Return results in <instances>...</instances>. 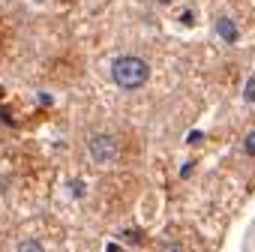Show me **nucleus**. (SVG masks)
Masks as SVG:
<instances>
[{
    "mask_svg": "<svg viewBox=\"0 0 255 252\" xmlns=\"http://www.w3.org/2000/svg\"><path fill=\"white\" fill-rule=\"evenodd\" d=\"M18 252H45V246H42L39 240L27 237V240H21V243H18Z\"/></svg>",
    "mask_w": 255,
    "mask_h": 252,
    "instance_id": "obj_4",
    "label": "nucleus"
},
{
    "mask_svg": "<svg viewBox=\"0 0 255 252\" xmlns=\"http://www.w3.org/2000/svg\"><path fill=\"white\" fill-rule=\"evenodd\" d=\"M189 174H192V162H186V165L180 168V177H189Z\"/></svg>",
    "mask_w": 255,
    "mask_h": 252,
    "instance_id": "obj_12",
    "label": "nucleus"
},
{
    "mask_svg": "<svg viewBox=\"0 0 255 252\" xmlns=\"http://www.w3.org/2000/svg\"><path fill=\"white\" fill-rule=\"evenodd\" d=\"M72 195H78V198L84 195V183H81V180H75V183H72Z\"/></svg>",
    "mask_w": 255,
    "mask_h": 252,
    "instance_id": "obj_9",
    "label": "nucleus"
},
{
    "mask_svg": "<svg viewBox=\"0 0 255 252\" xmlns=\"http://www.w3.org/2000/svg\"><path fill=\"white\" fill-rule=\"evenodd\" d=\"M87 153H90V159H93V162L108 165V162H114V159H117L120 147H117V138H114V135L99 132V135H93V138L87 141Z\"/></svg>",
    "mask_w": 255,
    "mask_h": 252,
    "instance_id": "obj_2",
    "label": "nucleus"
},
{
    "mask_svg": "<svg viewBox=\"0 0 255 252\" xmlns=\"http://www.w3.org/2000/svg\"><path fill=\"white\" fill-rule=\"evenodd\" d=\"M105 252H120V249H117L114 243H108V249H105Z\"/></svg>",
    "mask_w": 255,
    "mask_h": 252,
    "instance_id": "obj_14",
    "label": "nucleus"
},
{
    "mask_svg": "<svg viewBox=\"0 0 255 252\" xmlns=\"http://www.w3.org/2000/svg\"><path fill=\"white\" fill-rule=\"evenodd\" d=\"M33 3H45V0H33Z\"/></svg>",
    "mask_w": 255,
    "mask_h": 252,
    "instance_id": "obj_16",
    "label": "nucleus"
},
{
    "mask_svg": "<svg viewBox=\"0 0 255 252\" xmlns=\"http://www.w3.org/2000/svg\"><path fill=\"white\" fill-rule=\"evenodd\" d=\"M243 99H246V102H255V75L246 81V87H243Z\"/></svg>",
    "mask_w": 255,
    "mask_h": 252,
    "instance_id": "obj_6",
    "label": "nucleus"
},
{
    "mask_svg": "<svg viewBox=\"0 0 255 252\" xmlns=\"http://www.w3.org/2000/svg\"><path fill=\"white\" fill-rule=\"evenodd\" d=\"M201 138H204V135H201V132H198V129H192V132H189V135H186V141H189V144H198V141H201Z\"/></svg>",
    "mask_w": 255,
    "mask_h": 252,
    "instance_id": "obj_8",
    "label": "nucleus"
},
{
    "mask_svg": "<svg viewBox=\"0 0 255 252\" xmlns=\"http://www.w3.org/2000/svg\"><path fill=\"white\" fill-rule=\"evenodd\" d=\"M123 237L129 240V243H141V234L138 231H123Z\"/></svg>",
    "mask_w": 255,
    "mask_h": 252,
    "instance_id": "obj_7",
    "label": "nucleus"
},
{
    "mask_svg": "<svg viewBox=\"0 0 255 252\" xmlns=\"http://www.w3.org/2000/svg\"><path fill=\"white\" fill-rule=\"evenodd\" d=\"M216 33H219V39H222V42H231V45H234V42H237V36H240L237 24H234L231 18H225V15L216 21Z\"/></svg>",
    "mask_w": 255,
    "mask_h": 252,
    "instance_id": "obj_3",
    "label": "nucleus"
},
{
    "mask_svg": "<svg viewBox=\"0 0 255 252\" xmlns=\"http://www.w3.org/2000/svg\"><path fill=\"white\" fill-rule=\"evenodd\" d=\"M243 153H246V156H255V129L246 132V138H243Z\"/></svg>",
    "mask_w": 255,
    "mask_h": 252,
    "instance_id": "obj_5",
    "label": "nucleus"
},
{
    "mask_svg": "<svg viewBox=\"0 0 255 252\" xmlns=\"http://www.w3.org/2000/svg\"><path fill=\"white\" fill-rule=\"evenodd\" d=\"M147 78H150V66H147L144 57H138V54H120V57H114V63H111V81L120 90H138V87L147 84Z\"/></svg>",
    "mask_w": 255,
    "mask_h": 252,
    "instance_id": "obj_1",
    "label": "nucleus"
},
{
    "mask_svg": "<svg viewBox=\"0 0 255 252\" xmlns=\"http://www.w3.org/2000/svg\"><path fill=\"white\" fill-rule=\"evenodd\" d=\"M162 252H183L180 243H162Z\"/></svg>",
    "mask_w": 255,
    "mask_h": 252,
    "instance_id": "obj_10",
    "label": "nucleus"
},
{
    "mask_svg": "<svg viewBox=\"0 0 255 252\" xmlns=\"http://www.w3.org/2000/svg\"><path fill=\"white\" fill-rule=\"evenodd\" d=\"M180 21H183V24H192V21H195V15H192V12H189V9H186V12H183V15H180Z\"/></svg>",
    "mask_w": 255,
    "mask_h": 252,
    "instance_id": "obj_11",
    "label": "nucleus"
},
{
    "mask_svg": "<svg viewBox=\"0 0 255 252\" xmlns=\"http://www.w3.org/2000/svg\"><path fill=\"white\" fill-rule=\"evenodd\" d=\"M0 192H6V177H0Z\"/></svg>",
    "mask_w": 255,
    "mask_h": 252,
    "instance_id": "obj_13",
    "label": "nucleus"
},
{
    "mask_svg": "<svg viewBox=\"0 0 255 252\" xmlns=\"http://www.w3.org/2000/svg\"><path fill=\"white\" fill-rule=\"evenodd\" d=\"M0 99H3V87H0Z\"/></svg>",
    "mask_w": 255,
    "mask_h": 252,
    "instance_id": "obj_15",
    "label": "nucleus"
}]
</instances>
